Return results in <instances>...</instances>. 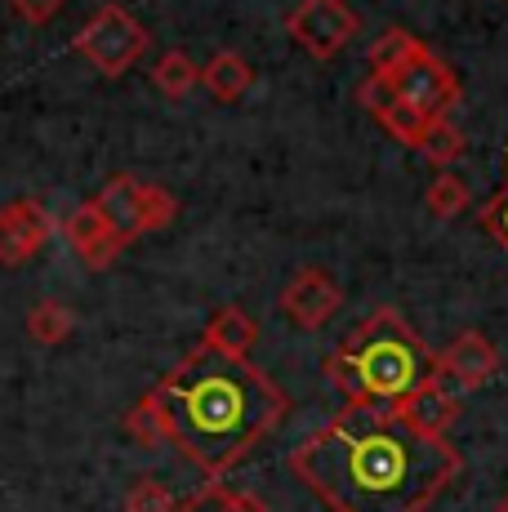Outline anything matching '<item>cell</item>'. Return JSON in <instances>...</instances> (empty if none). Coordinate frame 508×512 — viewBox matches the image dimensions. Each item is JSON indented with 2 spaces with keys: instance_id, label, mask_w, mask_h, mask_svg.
Masks as SVG:
<instances>
[{
  "instance_id": "6da1fadb",
  "label": "cell",
  "mask_w": 508,
  "mask_h": 512,
  "mask_svg": "<svg viewBox=\"0 0 508 512\" xmlns=\"http://www.w3.org/2000/svg\"><path fill=\"white\" fill-rule=\"evenodd\" d=\"M286 464L330 512H428L459 477L464 455L451 437H433L397 410L344 406Z\"/></svg>"
},
{
  "instance_id": "7a4b0ae2",
  "label": "cell",
  "mask_w": 508,
  "mask_h": 512,
  "mask_svg": "<svg viewBox=\"0 0 508 512\" xmlns=\"http://www.w3.org/2000/svg\"><path fill=\"white\" fill-rule=\"evenodd\" d=\"M174 446L205 477H223L286 423L290 397L268 370L197 348L148 392Z\"/></svg>"
},
{
  "instance_id": "3957f363",
  "label": "cell",
  "mask_w": 508,
  "mask_h": 512,
  "mask_svg": "<svg viewBox=\"0 0 508 512\" xmlns=\"http://www.w3.org/2000/svg\"><path fill=\"white\" fill-rule=\"evenodd\" d=\"M326 374L348 406L397 410L437 379V352L397 308H379L339 339L326 357Z\"/></svg>"
},
{
  "instance_id": "277c9868",
  "label": "cell",
  "mask_w": 508,
  "mask_h": 512,
  "mask_svg": "<svg viewBox=\"0 0 508 512\" xmlns=\"http://www.w3.org/2000/svg\"><path fill=\"white\" fill-rule=\"evenodd\" d=\"M152 36L139 18L125 5H103L90 14V23L72 36V49L81 58H90V67L99 76H125L143 54H148Z\"/></svg>"
},
{
  "instance_id": "5b68a950",
  "label": "cell",
  "mask_w": 508,
  "mask_h": 512,
  "mask_svg": "<svg viewBox=\"0 0 508 512\" xmlns=\"http://www.w3.org/2000/svg\"><path fill=\"white\" fill-rule=\"evenodd\" d=\"M384 85L397 98H402V103L415 107L419 116H428V121H442V116H451L455 107H459V81H455V72L428 45L419 49L415 58H406V63L397 67V72L388 76Z\"/></svg>"
},
{
  "instance_id": "8992f818",
  "label": "cell",
  "mask_w": 508,
  "mask_h": 512,
  "mask_svg": "<svg viewBox=\"0 0 508 512\" xmlns=\"http://www.w3.org/2000/svg\"><path fill=\"white\" fill-rule=\"evenodd\" d=\"M357 14L348 9V0H304L295 14L286 18V32L295 45H304L317 63L335 58L339 49L357 36Z\"/></svg>"
},
{
  "instance_id": "52a82bcc",
  "label": "cell",
  "mask_w": 508,
  "mask_h": 512,
  "mask_svg": "<svg viewBox=\"0 0 508 512\" xmlns=\"http://www.w3.org/2000/svg\"><path fill=\"white\" fill-rule=\"evenodd\" d=\"M500 374V352L482 330H464L437 352V379L451 392H477Z\"/></svg>"
},
{
  "instance_id": "ba28073f",
  "label": "cell",
  "mask_w": 508,
  "mask_h": 512,
  "mask_svg": "<svg viewBox=\"0 0 508 512\" xmlns=\"http://www.w3.org/2000/svg\"><path fill=\"white\" fill-rule=\"evenodd\" d=\"M281 317L299 330H321L339 308H344V290L326 268H304L295 281L281 290L277 299Z\"/></svg>"
},
{
  "instance_id": "9c48e42d",
  "label": "cell",
  "mask_w": 508,
  "mask_h": 512,
  "mask_svg": "<svg viewBox=\"0 0 508 512\" xmlns=\"http://www.w3.org/2000/svg\"><path fill=\"white\" fill-rule=\"evenodd\" d=\"M50 236H54V219L41 201L23 196V201L0 205V263L5 268H18L32 254H41Z\"/></svg>"
},
{
  "instance_id": "30bf717a",
  "label": "cell",
  "mask_w": 508,
  "mask_h": 512,
  "mask_svg": "<svg viewBox=\"0 0 508 512\" xmlns=\"http://www.w3.org/2000/svg\"><path fill=\"white\" fill-rule=\"evenodd\" d=\"M357 103L366 107V112H375V121L384 125L388 134H393L402 147H410V152H419L424 147V139H428V116H419L410 103H402L393 90H388L379 76H366V81L357 85Z\"/></svg>"
},
{
  "instance_id": "8fae6325",
  "label": "cell",
  "mask_w": 508,
  "mask_h": 512,
  "mask_svg": "<svg viewBox=\"0 0 508 512\" xmlns=\"http://www.w3.org/2000/svg\"><path fill=\"white\" fill-rule=\"evenodd\" d=\"M63 232H67V245H72V250L85 259V268H94V272H103L107 263L125 250V241L107 228V219L99 214V205H94V201L76 205V210L67 214Z\"/></svg>"
},
{
  "instance_id": "7c38bea8",
  "label": "cell",
  "mask_w": 508,
  "mask_h": 512,
  "mask_svg": "<svg viewBox=\"0 0 508 512\" xmlns=\"http://www.w3.org/2000/svg\"><path fill=\"white\" fill-rule=\"evenodd\" d=\"M139 179L134 174H112V179L103 183V192L94 196V205H99V214L107 219V228L121 236L125 245H134L139 236H148L143 228V201H139Z\"/></svg>"
},
{
  "instance_id": "4fadbf2b",
  "label": "cell",
  "mask_w": 508,
  "mask_h": 512,
  "mask_svg": "<svg viewBox=\"0 0 508 512\" xmlns=\"http://www.w3.org/2000/svg\"><path fill=\"white\" fill-rule=\"evenodd\" d=\"M201 343H205V348H214V352H223V357H232V361H250L254 343H259V321H254L246 308L228 303V308H219L210 317Z\"/></svg>"
},
{
  "instance_id": "5bb4252c",
  "label": "cell",
  "mask_w": 508,
  "mask_h": 512,
  "mask_svg": "<svg viewBox=\"0 0 508 512\" xmlns=\"http://www.w3.org/2000/svg\"><path fill=\"white\" fill-rule=\"evenodd\" d=\"M397 415L410 419L415 428L433 432V437H446V432H451V423L459 419V392H451L442 379H433L424 392H415L406 406H397Z\"/></svg>"
},
{
  "instance_id": "9a60e30c",
  "label": "cell",
  "mask_w": 508,
  "mask_h": 512,
  "mask_svg": "<svg viewBox=\"0 0 508 512\" xmlns=\"http://www.w3.org/2000/svg\"><path fill=\"white\" fill-rule=\"evenodd\" d=\"M201 85H205V94H210L214 103H237V98L254 85V72H250V63L237 54V49H219V54L201 67Z\"/></svg>"
},
{
  "instance_id": "2e32d148",
  "label": "cell",
  "mask_w": 508,
  "mask_h": 512,
  "mask_svg": "<svg viewBox=\"0 0 508 512\" xmlns=\"http://www.w3.org/2000/svg\"><path fill=\"white\" fill-rule=\"evenodd\" d=\"M424 41L419 36H410L406 27H388V32L375 36V45H370V76H379V81H388V76L397 72V67L406 63V58H415Z\"/></svg>"
},
{
  "instance_id": "e0dca14e",
  "label": "cell",
  "mask_w": 508,
  "mask_h": 512,
  "mask_svg": "<svg viewBox=\"0 0 508 512\" xmlns=\"http://www.w3.org/2000/svg\"><path fill=\"white\" fill-rule=\"evenodd\" d=\"M152 85H156V90H161L165 98H183V94H192V90L201 85V67L192 63L183 49H170V54L156 58Z\"/></svg>"
},
{
  "instance_id": "ac0fdd59",
  "label": "cell",
  "mask_w": 508,
  "mask_h": 512,
  "mask_svg": "<svg viewBox=\"0 0 508 512\" xmlns=\"http://www.w3.org/2000/svg\"><path fill=\"white\" fill-rule=\"evenodd\" d=\"M174 512H272L259 495H246V490L232 486H205L192 499H183Z\"/></svg>"
},
{
  "instance_id": "d6986e66",
  "label": "cell",
  "mask_w": 508,
  "mask_h": 512,
  "mask_svg": "<svg viewBox=\"0 0 508 512\" xmlns=\"http://www.w3.org/2000/svg\"><path fill=\"white\" fill-rule=\"evenodd\" d=\"M72 312L63 308L58 299H41L32 312H27V339L41 343V348H54V343H63L67 334H72Z\"/></svg>"
},
{
  "instance_id": "ffe728a7",
  "label": "cell",
  "mask_w": 508,
  "mask_h": 512,
  "mask_svg": "<svg viewBox=\"0 0 508 512\" xmlns=\"http://www.w3.org/2000/svg\"><path fill=\"white\" fill-rule=\"evenodd\" d=\"M424 205H428V214H433V219H455L459 210H468V183L459 179V174L442 170L433 183H428Z\"/></svg>"
},
{
  "instance_id": "44dd1931",
  "label": "cell",
  "mask_w": 508,
  "mask_h": 512,
  "mask_svg": "<svg viewBox=\"0 0 508 512\" xmlns=\"http://www.w3.org/2000/svg\"><path fill=\"white\" fill-rule=\"evenodd\" d=\"M139 201H143V228H148V232L170 228L174 214H179L174 192H170V187H161V183H143L139 187Z\"/></svg>"
},
{
  "instance_id": "7402d4cb",
  "label": "cell",
  "mask_w": 508,
  "mask_h": 512,
  "mask_svg": "<svg viewBox=\"0 0 508 512\" xmlns=\"http://www.w3.org/2000/svg\"><path fill=\"white\" fill-rule=\"evenodd\" d=\"M419 152L428 156V165H451L455 156L464 152V134H459L455 125L442 116V121L428 125V139H424V147H419Z\"/></svg>"
},
{
  "instance_id": "603a6c76",
  "label": "cell",
  "mask_w": 508,
  "mask_h": 512,
  "mask_svg": "<svg viewBox=\"0 0 508 512\" xmlns=\"http://www.w3.org/2000/svg\"><path fill=\"white\" fill-rule=\"evenodd\" d=\"M174 495L165 490V481L156 477H139L130 490H125V512H174Z\"/></svg>"
},
{
  "instance_id": "cb8c5ba5",
  "label": "cell",
  "mask_w": 508,
  "mask_h": 512,
  "mask_svg": "<svg viewBox=\"0 0 508 512\" xmlns=\"http://www.w3.org/2000/svg\"><path fill=\"white\" fill-rule=\"evenodd\" d=\"M125 432H130L139 446H165V428H161V415H156V406H152V397H143L139 406L125 415Z\"/></svg>"
},
{
  "instance_id": "d4e9b609",
  "label": "cell",
  "mask_w": 508,
  "mask_h": 512,
  "mask_svg": "<svg viewBox=\"0 0 508 512\" xmlns=\"http://www.w3.org/2000/svg\"><path fill=\"white\" fill-rule=\"evenodd\" d=\"M504 165H508V152H504ZM482 228H486V236H491V241L508 254V179H504L500 192H495L491 201H486V210H482Z\"/></svg>"
},
{
  "instance_id": "484cf974",
  "label": "cell",
  "mask_w": 508,
  "mask_h": 512,
  "mask_svg": "<svg viewBox=\"0 0 508 512\" xmlns=\"http://www.w3.org/2000/svg\"><path fill=\"white\" fill-rule=\"evenodd\" d=\"M63 5L67 0H9V9H14L23 23H32V27H45Z\"/></svg>"
},
{
  "instance_id": "4316f807",
  "label": "cell",
  "mask_w": 508,
  "mask_h": 512,
  "mask_svg": "<svg viewBox=\"0 0 508 512\" xmlns=\"http://www.w3.org/2000/svg\"><path fill=\"white\" fill-rule=\"evenodd\" d=\"M500 512H508V495H504V499H500Z\"/></svg>"
}]
</instances>
